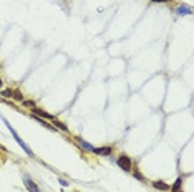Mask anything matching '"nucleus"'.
I'll list each match as a JSON object with an SVG mask.
<instances>
[{
  "mask_svg": "<svg viewBox=\"0 0 194 192\" xmlns=\"http://www.w3.org/2000/svg\"><path fill=\"white\" fill-rule=\"evenodd\" d=\"M3 123H5V124H7V128H8V129H10L12 136H13V137H15V141H17L18 144H20V147H22V149H23V151H25V152H27V154H28V156H30V157H32V156H33V152H32V149H30V147H28V146H27V144H25V142H23V141H22V139H20V136H18V134L15 133V129H13V128L10 126V123H8V121H7V119H3Z\"/></svg>",
  "mask_w": 194,
  "mask_h": 192,
  "instance_id": "nucleus-1",
  "label": "nucleus"
},
{
  "mask_svg": "<svg viewBox=\"0 0 194 192\" xmlns=\"http://www.w3.org/2000/svg\"><path fill=\"white\" fill-rule=\"evenodd\" d=\"M116 164H118L123 171L129 172V171H131V166H133V161L129 159V157L126 156V154H121V156L118 157V161H116Z\"/></svg>",
  "mask_w": 194,
  "mask_h": 192,
  "instance_id": "nucleus-2",
  "label": "nucleus"
},
{
  "mask_svg": "<svg viewBox=\"0 0 194 192\" xmlns=\"http://www.w3.org/2000/svg\"><path fill=\"white\" fill-rule=\"evenodd\" d=\"M23 184L27 185V189L30 190V192H40V189H38V185H37L35 182H33V181H32V179H30V177H28L27 174L23 176Z\"/></svg>",
  "mask_w": 194,
  "mask_h": 192,
  "instance_id": "nucleus-3",
  "label": "nucleus"
},
{
  "mask_svg": "<svg viewBox=\"0 0 194 192\" xmlns=\"http://www.w3.org/2000/svg\"><path fill=\"white\" fill-rule=\"evenodd\" d=\"M95 154H98V156H110L111 152H113V147L111 146H103V147H95L93 149Z\"/></svg>",
  "mask_w": 194,
  "mask_h": 192,
  "instance_id": "nucleus-4",
  "label": "nucleus"
},
{
  "mask_svg": "<svg viewBox=\"0 0 194 192\" xmlns=\"http://www.w3.org/2000/svg\"><path fill=\"white\" fill-rule=\"evenodd\" d=\"M32 113H33V114H38V116H40V118H43V119H50V121H53V119H55V118H53L50 113H45L43 109L37 108V106H33V108H32Z\"/></svg>",
  "mask_w": 194,
  "mask_h": 192,
  "instance_id": "nucleus-5",
  "label": "nucleus"
},
{
  "mask_svg": "<svg viewBox=\"0 0 194 192\" xmlns=\"http://www.w3.org/2000/svg\"><path fill=\"white\" fill-rule=\"evenodd\" d=\"M76 141H78V142H80V146H81V147H83V149H85V151H90V152H93V149H95V146H91V144H90V142H86V141H85V139H81L80 136H76Z\"/></svg>",
  "mask_w": 194,
  "mask_h": 192,
  "instance_id": "nucleus-6",
  "label": "nucleus"
},
{
  "mask_svg": "<svg viewBox=\"0 0 194 192\" xmlns=\"http://www.w3.org/2000/svg\"><path fill=\"white\" fill-rule=\"evenodd\" d=\"M178 13H179V15H191L192 10H191V7H187V5H184V3H183V5L178 7Z\"/></svg>",
  "mask_w": 194,
  "mask_h": 192,
  "instance_id": "nucleus-7",
  "label": "nucleus"
},
{
  "mask_svg": "<svg viewBox=\"0 0 194 192\" xmlns=\"http://www.w3.org/2000/svg\"><path fill=\"white\" fill-rule=\"evenodd\" d=\"M153 185H154V189H158V190H169V185L161 182V181H154Z\"/></svg>",
  "mask_w": 194,
  "mask_h": 192,
  "instance_id": "nucleus-8",
  "label": "nucleus"
},
{
  "mask_svg": "<svg viewBox=\"0 0 194 192\" xmlns=\"http://www.w3.org/2000/svg\"><path fill=\"white\" fill-rule=\"evenodd\" d=\"M181 182H183V179H181V177H178L176 182L173 184V187H169V189H171L173 192H181Z\"/></svg>",
  "mask_w": 194,
  "mask_h": 192,
  "instance_id": "nucleus-9",
  "label": "nucleus"
},
{
  "mask_svg": "<svg viewBox=\"0 0 194 192\" xmlns=\"http://www.w3.org/2000/svg\"><path fill=\"white\" fill-rule=\"evenodd\" d=\"M13 99H17V101H23V94L20 89H13V94H12Z\"/></svg>",
  "mask_w": 194,
  "mask_h": 192,
  "instance_id": "nucleus-10",
  "label": "nucleus"
},
{
  "mask_svg": "<svg viewBox=\"0 0 194 192\" xmlns=\"http://www.w3.org/2000/svg\"><path fill=\"white\" fill-rule=\"evenodd\" d=\"M53 124H55V126H56L58 129H61V131L68 133V128H66V126H65V124H63V123H60V121H56V119H53Z\"/></svg>",
  "mask_w": 194,
  "mask_h": 192,
  "instance_id": "nucleus-11",
  "label": "nucleus"
},
{
  "mask_svg": "<svg viewBox=\"0 0 194 192\" xmlns=\"http://www.w3.org/2000/svg\"><path fill=\"white\" fill-rule=\"evenodd\" d=\"M12 94H13V89H10V88L2 89V93H0V96H3V98H12Z\"/></svg>",
  "mask_w": 194,
  "mask_h": 192,
  "instance_id": "nucleus-12",
  "label": "nucleus"
},
{
  "mask_svg": "<svg viewBox=\"0 0 194 192\" xmlns=\"http://www.w3.org/2000/svg\"><path fill=\"white\" fill-rule=\"evenodd\" d=\"M23 106H27V108H33V106H37L35 101H32V99H23Z\"/></svg>",
  "mask_w": 194,
  "mask_h": 192,
  "instance_id": "nucleus-13",
  "label": "nucleus"
},
{
  "mask_svg": "<svg viewBox=\"0 0 194 192\" xmlns=\"http://www.w3.org/2000/svg\"><path fill=\"white\" fill-rule=\"evenodd\" d=\"M134 177H136V179H138V181H144V177H143L141 174H139V172H138V171H134Z\"/></svg>",
  "mask_w": 194,
  "mask_h": 192,
  "instance_id": "nucleus-14",
  "label": "nucleus"
},
{
  "mask_svg": "<svg viewBox=\"0 0 194 192\" xmlns=\"http://www.w3.org/2000/svg\"><path fill=\"white\" fill-rule=\"evenodd\" d=\"M58 182H60L61 185H68V181H65L63 177H60V179H58Z\"/></svg>",
  "mask_w": 194,
  "mask_h": 192,
  "instance_id": "nucleus-15",
  "label": "nucleus"
},
{
  "mask_svg": "<svg viewBox=\"0 0 194 192\" xmlns=\"http://www.w3.org/2000/svg\"><path fill=\"white\" fill-rule=\"evenodd\" d=\"M153 3H166V2H171V0H151Z\"/></svg>",
  "mask_w": 194,
  "mask_h": 192,
  "instance_id": "nucleus-16",
  "label": "nucleus"
},
{
  "mask_svg": "<svg viewBox=\"0 0 194 192\" xmlns=\"http://www.w3.org/2000/svg\"><path fill=\"white\" fill-rule=\"evenodd\" d=\"M0 88H2V80H0Z\"/></svg>",
  "mask_w": 194,
  "mask_h": 192,
  "instance_id": "nucleus-17",
  "label": "nucleus"
}]
</instances>
